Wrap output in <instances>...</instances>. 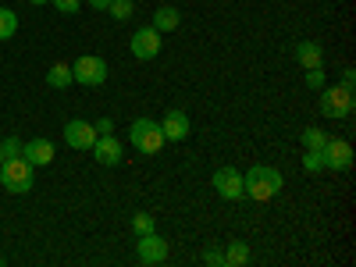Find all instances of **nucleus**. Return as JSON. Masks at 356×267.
I'll return each instance as SVG.
<instances>
[{"label": "nucleus", "instance_id": "1", "mask_svg": "<svg viewBox=\"0 0 356 267\" xmlns=\"http://www.w3.org/2000/svg\"><path fill=\"white\" fill-rule=\"evenodd\" d=\"M282 186H285L282 171H278V168H267V164H257V168H250V171L243 175V193H246L250 200H257V203L275 200V196L282 193Z\"/></svg>", "mask_w": 356, "mask_h": 267}, {"label": "nucleus", "instance_id": "2", "mask_svg": "<svg viewBox=\"0 0 356 267\" xmlns=\"http://www.w3.org/2000/svg\"><path fill=\"white\" fill-rule=\"evenodd\" d=\"M0 186H4L8 193H15V196L29 193V189L36 186V168L18 154V157H11V161L0 164Z\"/></svg>", "mask_w": 356, "mask_h": 267}, {"label": "nucleus", "instance_id": "3", "mask_svg": "<svg viewBox=\"0 0 356 267\" xmlns=\"http://www.w3.org/2000/svg\"><path fill=\"white\" fill-rule=\"evenodd\" d=\"M129 143L136 146L139 154H146V157L161 154V146H164L161 122H154V118H136V122L129 125Z\"/></svg>", "mask_w": 356, "mask_h": 267}, {"label": "nucleus", "instance_id": "4", "mask_svg": "<svg viewBox=\"0 0 356 267\" xmlns=\"http://www.w3.org/2000/svg\"><path fill=\"white\" fill-rule=\"evenodd\" d=\"M321 93V114L324 118H349L353 114V89H346V86H324V89H317Z\"/></svg>", "mask_w": 356, "mask_h": 267}, {"label": "nucleus", "instance_id": "5", "mask_svg": "<svg viewBox=\"0 0 356 267\" xmlns=\"http://www.w3.org/2000/svg\"><path fill=\"white\" fill-rule=\"evenodd\" d=\"M72 79L79 86H104L107 82V61L97 57V54H86V57H79V61L72 65Z\"/></svg>", "mask_w": 356, "mask_h": 267}, {"label": "nucleus", "instance_id": "6", "mask_svg": "<svg viewBox=\"0 0 356 267\" xmlns=\"http://www.w3.org/2000/svg\"><path fill=\"white\" fill-rule=\"evenodd\" d=\"M161 43H164V33H157L154 25H146V29H136L129 50H132L136 61H154V57L161 54Z\"/></svg>", "mask_w": 356, "mask_h": 267}, {"label": "nucleus", "instance_id": "7", "mask_svg": "<svg viewBox=\"0 0 356 267\" xmlns=\"http://www.w3.org/2000/svg\"><path fill=\"white\" fill-rule=\"evenodd\" d=\"M136 257H139V264H146V267L164 264V260H168V243L161 239L157 232H150V235H136Z\"/></svg>", "mask_w": 356, "mask_h": 267}, {"label": "nucleus", "instance_id": "8", "mask_svg": "<svg viewBox=\"0 0 356 267\" xmlns=\"http://www.w3.org/2000/svg\"><path fill=\"white\" fill-rule=\"evenodd\" d=\"M321 157H324V171H346V168L353 164V146H349L346 139H332V136H328Z\"/></svg>", "mask_w": 356, "mask_h": 267}, {"label": "nucleus", "instance_id": "9", "mask_svg": "<svg viewBox=\"0 0 356 267\" xmlns=\"http://www.w3.org/2000/svg\"><path fill=\"white\" fill-rule=\"evenodd\" d=\"M211 182H214L221 200H243L246 196L243 193V171H235V168H218Z\"/></svg>", "mask_w": 356, "mask_h": 267}, {"label": "nucleus", "instance_id": "10", "mask_svg": "<svg viewBox=\"0 0 356 267\" xmlns=\"http://www.w3.org/2000/svg\"><path fill=\"white\" fill-rule=\"evenodd\" d=\"M65 143L72 146V150H89V146L97 143V129H93V122L72 118V122L65 125Z\"/></svg>", "mask_w": 356, "mask_h": 267}, {"label": "nucleus", "instance_id": "11", "mask_svg": "<svg viewBox=\"0 0 356 267\" xmlns=\"http://www.w3.org/2000/svg\"><path fill=\"white\" fill-rule=\"evenodd\" d=\"M89 150H93L97 164H107V168H118V164H122V157H125V150H122V143L114 139V132L97 136V143L89 146Z\"/></svg>", "mask_w": 356, "mask_h": 267}, {"label": "nucleus", "instance_id": "12", "mask_svg": "<svg viewBox=\"0 0 356 267\" xmlns=\"http://www.w3.org/2000/svg\"><path fill=\"white\" fill-rule=\"evenodd\" d=\"M189 129H193L189 114H186V111H178V107H171V111L164 114V122H161L164 143H182V139L189 136Z\"/></svg>", "mask_w": 356, "mask_h": 267}, {"label": "nucleus", "instance_id": "13", "mask_svg": "<svg viewBox=\"0 0 356 267\" xmlns=\"http://www.w3.org/2000/svg\"><path fill=\"white\" fill-rule=\"evenodd\" d=\"M54 143L50 139H29V143H22V157L33 164V168H47L50 161H54Z\"/></svg>", "mask_w": 356, "mask_h": 267}, {"label": "nucleus", "instance_id": "14", "mask_svg": "<svg viewBox=\"0 0 356 267\" xmlns=\"http://www.w3.org/2000/svg\"><path fill=\"white\" fill-rule=\"evenodd\" d=\"M296 61H300V68H321L324 65V50L314 43V40H300L296 43Z\"/></svg>", "mask_w": 356, "mask_h": 267}, {"label": "nucleus", "instance_id": "15", "mask_svg": "<svg viewBox=\"0 0 356 267\" xmlns=\"http://www.w3.org/2000/svg\"><path fill=\"white\" fill-rule=\"evenodd\" d=\"M178 22H182V11L171 8V4H161L154 11V29L157 33H171V29H178Z\"/></svg>", "mask_w": 356, "mask_h": 267}, {"label": "nucleus", "instance_id": "16", "mask_svg": "<svg viewBox=\"0 0 356 267\" xmlns=\"http://www.w3.org/2000/svg\"><path fill=\"white\" fill-rule=\"evenodd\" d=\"M75 79H72V65H65V61H57V65H50V72H47V86L50 89H68Z\"/></svg>", "mask_w": 356, "mask_h": 267}, {"label": "nucleus", "instance_id": "17", "mask_svg": "<svg viewBox=\"0 0 356 267\" xmlns=\"http://www.w3.org/2000/svg\"><path fill=\"white\" fill-rule=\"evenodd\" d=\"M246 264H250V246H246L243 239L228 243V250H225V267H246Z\"/></svg>", "mask_w": 356, "mask_h": 267}, {"label": "nucleus", "instance_id": "18", "mask_svg": "<svg viewBox=\"0 0 356 267\" xmlns=\"http://www.w3.org/2000/svg\"><path fill=\"white\" fill-rule=\"evenodd\" d=\"M18 33V15L11 8H0V40H11Z\"/></svg>", "mask_w": 356, "mask_h": 267}, {"label": "nucleus", "instance_id": "19", "mask_svg": "<svg viewBox=\"0 0 356 267\" xmlns=\"http://www.w3.org/2000/svg\"><path fill=\"white\" fill-rule=\"evenodd\" d=\"M132 232H136V235H150V232H157V218H154V214H146V211H136V218H132Z\"/></svg>", "mask_w": 356, "mask_h": 267}, {"label": "nucleus", "instance_id": "20", "mask_svg": "<svg viewBox=\"0 0 356 267\" xmlns=\"http://www.w3.org/2000/svg\"><path fill=\"white\" fill-rule=\"evenodd\" d=\"M324 143H328V132H324V129H307L303 132V146H307V150H324Z\"/></svg>", "mask_w": 356, "mask_h": 267}, {"label": "nucleus", "instance_id": "21", "mask_svg": "<svg viewBox=\"0 0 356 267\" xmlns=\"http://www.w3.org/2000/svg\"><path fill=\"white\" fill-rule=\"evenodd\" d=\"M107 15H111L114 22H129V18H132V0H111Z\"/></svg>", "mask_w": 356, "mask_h": 267}, {"label": "nucleus", "instance_id": "22", "mask_svg": "<svg viewBox=\"0 0 356 267\" xmlns=\"http://www.w3.org/2000/svg\"><path fill=\"white\" fill-rule=\"evenodd\" d=\"M22 154V139H4V143H0V164H4V161H11V157H18Z\"/></svg>", "mask_w": 356, "mask_h": 267}, {"label": "nucleus", "instance_id": "23", "mask_svg": "<svg viewBox=\"0 0 356 267\" xmlns=\"http://www.w3.org/2000/svg\"><path fill=\"white\" fill-rule=\"evenodd\" d=\"M303 171H310V175L324 171V157H321V150H307V154H303Z\"/></svg>", "mask_w": 356, "mask_h": 267}, {"label": "nucleus", "instance_id": "24", "mask_svg": "<svg viewBox=\"0 0 356 267\" xmlns=\"http://www.w3.org/2000/svg\"><path fill=\"white\" fill-rule=\"evenodd\" d=\"M203 264H211V267H225V250H203Z\"/></svg>", "mask_w": 356, "mask_h": 267}, {"label": "nucleus", "instance_id": "25", "mask_svg": "<svg viewBox=\"0 0 356 267\" xmlns=\"http://www.w3.org/2000/svg\"><path fill=\"white\" fill-rule=\"evenodd\" d=\"M50 4L61 11V15H75V11L82 8V0H50Z\"/></svg>", "mask_w": 356, "mask_h": 267}, {"label": "nucleus", "instance_id": "26", "mask_svg": "<svg viewBox=\"0 0 356 267\" xmlns=\"http://www.w3.org/2000/svg\"><path fill=\"white\" fill-rule=\"evenodd\" d=\"M307 86L310 89H324V68H310L307 72Z\"/></svg>", "mask_w": 356, "mask_h": 267}, {"label": "nucleus", "instance_id": "27", "mask_svg": "<svg viewBox=\"0 0 356 267\" xmlns=\"http://www.w3.org/2000/svg\"><path fill=\"white\" fill-rule=\"evenodd\" d=\"M93 129H97V136H107V132H114V122L111 118H100V122H93Z\"/></svg>", "mask_w": 356, "mask_h": 267}, {"label": "nucleus", "instance_id": "28", "mask_svg": "<svg viewBox=\"0 0 356 267\" xmlns=\"http://www.w3.org/2000/svg\"><path fill=\"white\" fill-rule=\"evenodd\" d=\"M353 82H356V72H353V68H346V72H342V82H339V86L353 89Z\"/></svg>", "mask_w": 356, "mask_h": 267}, {"label": "nucleus", "instance_id": "29", "mask_svg": "<svg viewBox=\"0 0 356 267\" xmlns=\"http://www.w3.org/2000/svg\"><path fill=\"white\" fill-rule=\"evenodd\" d=\"M86 4H89V8H97V11H107V8H111V0H86Z\"/></svg>", "mask_w": 356, "mask_h": 267}, {"label": "nucleus", "instance_id": "30", "mask_svg": "<svg viewBox=\"0 0 356 267\" xmlns=\"http://www.w3.org/2000/svg\"><path fill=\"white\" fill-rule=\"evenodd\" d=\"M29 4H47V0H29Z\"/></svg>", "mask_w": 356, "mask_h": 267}, {"label": "nucleus", "instance_id": "31", "mask_svg": "<svg viewBox=\"0 0 356 267\" xmlns=\"http://www.w3.org/2000/svg\"><path fill=\"white\" fill-rule=\"evenodd\" d=\"M0 267H4V257H0Z\"/></svg>", "mask_w": 356, "mask_h": 267}]
</instances>
